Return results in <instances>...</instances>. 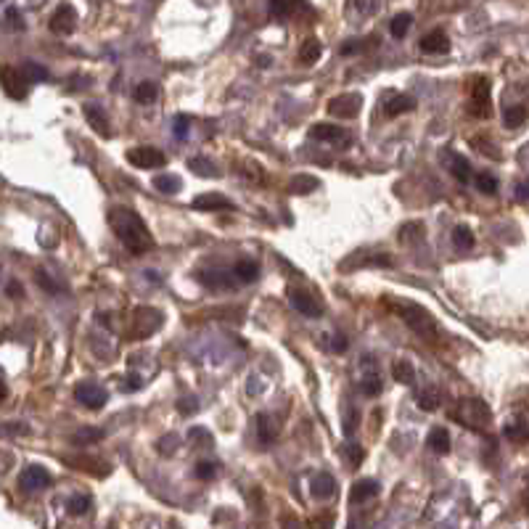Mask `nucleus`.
<instances>
[{
    "label": "nucleus",
    "mask_w": 529,
    "mask_h": 529,
    "mask_svg": "<svg viewBox=\"0 0 529 529\" xmlns=\"http://www.w3.org/2000/svg\"><path fill=\"white\" fill-rule=\"evenodd\" d=\"M288 299H291V307L294 310H299L302 315L307 318H318L320 315V307H318V302L307 291H302V288H288Z\"/></svg>",
    "instance_id": "nucleus-13"
},
{
    "label": "nucleus",
    "mask_w": 529,
    "mask_h": 529,
    "mask_svg": "<svg viewBox=\"0 0 529 529\" xmlns=\"http://www.w3.org/2000/svg\"><path fill=\"white\" fill-rule=\"evenodd\" d=\"M516 199H519V201H527V183H519V186H516Z\"/></svg>",
    "instance_id": "nucleus-56"
},
{
    "label": "nucleus",
    "mask_w": 529,
    "mask_h": 529,
    "mask_svg": "<svg viewBox=\"0 0 529 529\" xmlns=\"http://www.w3.org/2000/svg\"><path fill=\"white\" fill-rule=\"evenodd\" d=\"M455 421H461L463 426L473 429V431H484L492 421L490 405L479 397L461 399V402H458V410H455Z\"/></svg>",
    "instance_id": "nucleus-3"
},
{
    "label": "nucleus",
    "mask_w": 529,
    "mask_h": 529,
    "mask_svg": "<svg viewBox=\"0 0 529 529\" xmlns=\"http://www.w3.org/2000/svg\"><path fill=\"white\" fill-rule=\"evenodd\" d=\"M362 109V95L360 93H342L328 101V112L339 117V120H355Z\"/></svg>",
    "instance_id": "nucleus-6"
},
{
    "label": "nucleus",
    "mask_w": 529,
    "mask_h": 529,
    "mask_svg": "<svg viewBox=\"0 0 529 529\" xmlns=\"http://www.w3.org/2000/svg\"><path fill=\"white\" fill-rule=\"evenodd\" d=\"M64 461L69 466H75L77 471L93 473V476H106V473L112 471V466L106 463V461H101V458H93V455H69Z\"/></svg>",
    "instance_id": "nucleus-10"
},
{
    "label": "nucleus",
    "mask_w": 529,
    "mask_h": 529,
    "mask_svg": "<svg viewBox=\"0 0 529 529\" xmlns=\"http://www.w3.org/2000/svg\"><path fill=\"white\" fill-rule=\"evenodd\" d=\"M450 172H453L455 180H461V183H468V180H471V175H473L468 159L458 157V154H450Z\"/></svg>",
    "instance_id": "nucleus-26"
},
{
    "label": "nucleus",
    "mask_w": 529,
    "mask_h": 529,
    "mask_svg": "<svg viewBox=\"0 0 529 529\" xmlns=\"http://www.w3.org/2000/svg\"><path fill=\"white\" fill-rule=\"evenodd\" d=\"M473 233H471V228L468 225H458L453 231V243H455V249H461V251H468L473 246Z\"/></svg>",
    "instance_id": "nucleus-35"
},
{
    "label": "nucleus",
    "mask_w": 529,
    "mask_h": 529,
    "mask_svg": "<svg viewBox=\"0 0 529 529\" xmlns=\"http://www.w3.org/2000/svg\"><path fill=\"white\" fill-rule=\"evenodd\" d=\"M344 453L350 458V466H352V468H357V466L362 463V458H365V450H362L360 445H347L344 447Z\"/></svg>",
    "instance_id": "nucleus-48"
},
{
    "label": "nucleus",
    "mask_w": 529,
    "mask_h": 529,
    "mask_svg": "<svg viewBox=\"0 0 529 529\" xmlns=\"http://www.w3.org/2000/svg\"><path fill=\"white\" fill-rule=\"evenodd\" d=\"M109 225H112L114 236L122 241V246L130 249L132 254H146L154 246V239H151L143 217L130 206H114L109 212Z\"/></svg>",
    "instance_id": "nucleus-1"
},
{
    "label": "nucleus",
    "mask_w": 529,
    "mask_h": 529,
    "mask_svg": "<svg viewBox=\"0 0 529 529\" xmlns=\"http://www.w3.org/2000/svg\"><path fill=\"white\" fill-rule=\"evenodd\" d=\"M132 98H135L138 103H154L159 98V85L149 83V80H146V83H140L138 88L132 90Z\"/></svg>",
    "instance_id": "nucleus-29"
},
{
    "label": "nucleus",
    "mask_w": 529,
    "mask_h": 529,
    "mask_svg": "<svg viewBox=\"0 0 529 529\" xmlns=\"http://www.w3.org/2000/svg\"><path fill=\"white\" fill-rule=\"evenodd\" d=\"M447 48H450V40H447L442 29H434V32H429L426 38L421 40V51L424 53H447Z\"/></svg>",
    "instance_id": "nucleus-19"
},
{
    "label": "nucleus",
    "mask_w": 529,
    "mask_h": 529,
    "mask_svg": "<svg viewBox=\"0 0 529 529\" xmlns=\"http://www.w3.org/2000/svg\"><path fill=\"white\" fill-rule=\"evenodd\" d=\"M85 112V120H88V125L93 127L101 138H109L112 135V127H109V120H106V114H103V109L98 106V103H85L83 106Z\"/></svg>",
    "instance_id": "nucleus-12"
},
{
    "label": "nucleus",
    "mask_w": 529,
    "mask_h": 529,
    "mask_svg": "<svg viewBox=\"0 0 529 529\" xmlns=\"http://www.w3.org/2000/svg\"><path fill=\"white\" fill-rule=\"evenodd\" d=\"M416 399H418V408L421 410H436L439 405H442V394H439V389L431 387V384H429L426 389L418 392Z\"/></svg>",
    "instance_id": "nucleus-24"
},
{
    "label": "nucleus",
    "mask_w": 529,
    "mask_h": 529,
    "mask_svg": "<svg viewBox=\"0 0 529 529\" xmlns=\"http://www.w3.org/2000/svg\"><path fill=\"white\" fill-rule=\"evenodd\" d=\"M355 429H357V413H350V418H347V426H344V431L347 434H355Z\"/></svg>",
    "instance_id": "nucleus-53"
},
{
    "label": "nucleus",
    "mask_w": 529,
    "mask_h": 529,
    "mask_svg": "<svg viewBox=\"0 0 529 529\" xmlns=\"http://www.w3.org/2000/svg\"><path fill=\"white\" fill-rule=\"evenodd\" d=\"M162 323H164L162 310H157V307H135V313H132V336L146 339V336L157 334Z\"/></svg>",
    "instance_id": "nucleus-4"
},
{
    "label": "nucleus",
    "mask_w": 529,
    "mask_h": 529,
    "mask_svg": "<svg viewBox=\"0 0 529 529\" xmlns=\"http://www.w3.org/2000/svg\"><path fill=\"white\" fill-rule=\"evenodd\" d=\"M177 445H180V439H177V434H167L159 439V453L162 455H172L177 450Z\"/></svg>",
    "instance_id": "nucleus-47"
},
{
    "label": "nucleus",
    "mask_w": 529,
    "mask_h": 529,
    "mask_svg": "<svg viewBox=\"0 0 529 529\" xmlns=\"http://www.w3.org/2000/svg\"><path fill=\"white\" fill-rule=\"evenodd\" d=\"M384 109H387V117H399V114H408L416 109V98H413V95H405V93L392 95L389 103H387Z\"/></svg>",
    "instance_id": "nucleus-22"
},
{
    "label": "nucleus",
    "mask_w": 529,
    "mask_h": 529,
    "mask_svg": "<svg viewBox=\"0 0 529 529\" xmlns=\"http://www.w3.org/2000/svg\"><path fill=\"white\" fill-rule=\"evenodd\" d=\"M331 347H334V352H344V350H347V339H344V336H334V344H331Z\"/></svg>",
    "instance_id": "nucleus-54"
},
{
    "label": "nucleus",
    "mask_w": 529,
    "mask_h": 529,
    "mask_svg": "<svg viewBox=\"0 0 529 529\" xmlns=\"http://www.w3.org/2000/svg\"><path fill=\"white\" fill-rule=\"evenodd\" d=\"M188 127H191V120H188L186 114H177L175 117V135L177 138H186Z\"/></svg>",
    "instance_id": "nucleus-49"
},
{
    "label": "nucleus",
    "mask_w": 529,
    "mask_h": 529,
    "mask_svg": "<svg viewBox=\"0 0 529 529\" xmlns=\"http://www.w3.org/2000/svg\"><path fill=\"white\" fill-rule=\"evenodd\" d=\"M77 27V11L75 6H58L56 14L51 16V29L58 35H72Z\"/></svg>",
    "instance_id": "nucleus-11"
},
{
    "label": "nucleus",
    "mask_w": 529,
    "mask_h": 529,
    "mask_svg": "<svg viewBox=\"0 0 529 529\" xmlns=\"http://www.w3.org/2000/svg\"><path fill=\"white\" fill-rule=\"evenodd\" d=\"M233 276H236V278H241L243 283H251V281L260 276V268H257V262L241 260V262H236V268H233Z\"/></svg>",
    "instance_id": "nucleus-32"
},
{
    "label": "nucleus",
    "mask_w": 529,
    "mask_h": 529,
    "mask_svg": "<svg viewBox=\"0 0 529 529\" xmlns=\"http://www.w3.org/2000/svg\"><path fill=\"white\" fill-rule=\"evenodd\" d=\"M90 498L88 495H72L69 501H66V510L72 513V516H83V513H88L90 510Z\"/></svg>",
    "instance_id": "nucleus-36"
},
{
    "label": "nucleus",
    "mask_w": 529,
    "mask_h": 529,
    "mask_svg": "<svg viewBox=\"0 0 529 529\" xmlns=\"http://www.w3.org/2000/svg\"><path fill=\"white\" fill-rule=\"evenodd\" d=\"M233 273H223V270H201L199 273V281L209 288H233L236 281L231 278Z\"/></svg>",
    "instance_id": "nucleus-17"
},
{
    "label": "nucleus",
    "mask_w": 529,
    "mask_h": 529,
    "mask_svg": "<svg viewBox=\"0 0 529 529\" xmlns=\"http://www.w3.org/2000/svg\"><path fill=\"white\" fill-rule=\"evenodd\" d=\"M196 479H201V482H209V479H214V473H217V463H209V461H201V463L196 466Z\"/></svg>",
    "instance_id": "nucleus-46"
},
{
    "label": "nucleus",
    "mask_w": 529,
    "mask_h": 529,
    "mask_svg": "<svg viewBox=\"0 0 529 529\" xmlns=\"http://www.w3.org/2000/svg\"><path fill=\"white\" fill-rule=\"evenodd\" d=\"M191 410H196V397L183 399V402H180V413H191Z\"/></svg>",
    "instance_id": "nucleus-55"
},
{
    "label": "nucleus",
    "mask_w": 529,
    "mask_h": 529,
    "mask_svg": "<svg viewBox=\"0 0 529 529\" xmlns=\"http://www.w3.org/2000/svg\"><path fill=\"white\" fill-rule=\"evenodd\" d=\"M318 186H320V183H318L313 175H299V177H294V180H291L288 191H291V194H297V196H305V194H313Z\"/></svg>",
    "instance_id": "nucleus-33"
},
{
    "label": "nucleus",
    "mask_w": 529,
    "mask_h": 529,
    "mask_svg": "<svg viewBox=\"0 0 529 529\" xmlns=\"http://www.w3.org/2000/svg\"><path fill=\"white\" fill-rule=\"evenodd\" d=\"M310 138L325 140V143H350V135H347L342 127H336V125H323V122L310 127Z\"/></svg>",
    "instance_id": "nucleus-16"
},
{
    "label": "nucleus",
    "mask_w": 529,
    "mask_h": 529,
    "mask_svg": "<svg viewBox=\"0 0 529 529\" xmlns=\"http://www.w3.org/2000/svg\"><path fill=\"white\" fill-rule=\"evenodd\" d=\"M294 9H297V0H270V14L278 16V19L291 16Z\"/></svg>",
    "instance_id": "nucleus-39"
},
{
    "label": "nucleus",
    "mask_w": 529,
    "mask_h": 529,
    "mask_svg": "<svg viewBox=\"0 0 529 529\" xmlns=\"http://www.w3.org/2000/svg\"><path fill=\"white\" fill-rule=\"evenodd\" d=\"M191 206H194V209H201V212H214V209H233V201L228 196L209 191V194L196 196L194 201H191Z\"/></svg>",
    "instance_id": "nucleus-15"
},
{
    "label": "nucleus",
    "mask_w": 529,
    "mask_h": 529,
    "mask_svg": "<svg viewBox=\"0 0 529 529\" xmlns=\"http://www.w3.org/2000/svg\"><path fill=\"white\" fill-rule=\"evenodd\" d=\"M506 436H508L510 442H527V426H524V421L508 424V426H506Z\"/></svg>",
    "instance_id": "nucleus-44"
},
{
    "label": "nucleus",
    "mask_w": 529,
    "mask_h": 529,
    "mask_svg": "<svg viewBox=\"0 0 529 529\" xmlns=\"http://www.w3.org/2000/svg\"><path fill=\"white\" fill-rule=\"evenodd\" d=\"M392 376H394L397 384H413V379H416V368H413V362H408V360H397L394 365H392Z\"/></svg>",
    "instance_id": "nucleus-28"
},
{
    "label": "nucleus",
    "mask_w": 529,
    "mask_h": 529,
    "mask_svg": "<svg viewBox=\"0 0 529 529\" xmlns=\"http://www.w3.org/2000/svg\"><path fill=\"white\" fill-rule=\"evenodd\" d=\"M53 482L51 479V473L43 468V466H29L27 471L21 473V479H19V484H21V490H43V487H48V484Z\"/></svg>",
    "instance_id": "nucleus-14"
},
{
    "label": "nucleus",
    "mask_w": 529,
    "mask_h": 529,
    "mask_svg": "<svg viewBox=\"0 0 529 529\" xmlns=\"http://www.w3.org/2000/svg\"><path fill=\"white\" fill-rule=\"evenodd\" d=\"M476 188H479L482 194L492 196V194H498V180H495L490 172H479V175H476Z\"/></svg>",
    "instance_id": "nucleus-42"
},
{
    "label": "nucleus",
    "mask_w": 529,
    "mask_h": 529,
    "mask_svg": "<svg viewBox=\"0 0 529 529\" xmlns=\"http://www.w3.org/2000/svg\"><path fill=\"white\" fill-rule=\"evenodd\" d=\"M140 387H143V384H140V379H138V376H127V379H125V389H127V392H138L140 389Z\"/></svg>",
    "instance_id": "nucleus-52"
},
{
    "label": "nucleus",
    "mask_w": 529,
    "mask_h": 529,
    "mask_svg": "<svg viewBox=\"0 0 529 529\" xmlns=\"http://www.w3.org/2000/svg\"><path fill=\"white\" fill-rule=\"evenodd\" d=\"M0 399H6V387L0 384Z\"/></svg>",
    "instance_id": "nucleus-57"
},
{
    "label": "nucleus",
    "mask_w": 529,
    "mask_h": 529,
    "mask_svg": "<svg viewBox=\"0 0 529 529\" xmlns=\"http://www.w3.org/2000/svg\"><path fill=\"white\" fill-rule=\"evenodd\" d=\"M103 439V429H93V426H85L80 429L75 436H72V442H75L77 447H88V445H95V442H101Z\"/></svg>",
    "instance_id": "nucleus-27"
},
{
    "label": "nucleus",
    "mask_w": 529,
    "mask_h": 529,
    "mask_svg": "<svg viewBox=\"0 0 529 529\" xmlns=\"http://www.w3.org/2000/svg\"><path fill=\"white\" fill-rule=\"evenodd\" d=\"M360 389H362V394H365V397H379L381 389H384V384H381V379L373 373V376H368V379H362Z\"/></svg>",
    "instance_id": "nucleus-41"
},
{
    "label": "nucleus",
    "mask_w": 529,
    "mask_h": 529,
    "mask_svg": "<svg viewBox=\"0 0 529 529\" xmlns=\"http://www.w3.org/2000/svg\"><path fill=\"white\" fill-rule=\"evenodd\" d=\"M410 27H413V16H410V14H397V16L392 19V24H389L392 38L402 40L410 32Z\"/></svg>",
    "instance_id": "nucleus-34"
},
{
    "label": "nucleus",
    "mask_w": 529,
    "mask_h": 529,
    "mask_svg": "<svg viewBox=\"0 0 529 529\" xmlns=\"http://www.w3.org/2000/svg\"><path fill=\"white\" fill-rule=\"evenodd\" d=\"M471 112L473 117H490L492 114V98H490V83L484 77H476L471 88Z\"/></svg>",
    "instance_id": "nucleus-8"
},
{
    "label": "nucleus",
    "mask_w": 529,
    "mask_h": 529,
    "mask_svg": "<svg viewBox=\"0 0 529 529\" xmlns=\"http://www.w3.org/2000/svg\"><path fill=\"white\" fill-rule=\"evenodd\" d=\"M334 492H336V479L328 471L318 473L315 479H313V495H315L318 501H328V498H334Z\"/></svg>",
    "instance_id": "nucleus-21"
},
{
    "label": "nucleus",
    "mask_w": 529,
    "mask_h": 529,
    "mask_svg": "<svg viewBox=\"0 0 529 529\" xmlns=\"http://www.w3.org/2000/svg\"><path fill=\"white\" fill-rule=\"evenodd\" d=\"M154 186H157L162 194H177V191L183 188V180L172 175H157L154 177Z\"/></svg>",
    "instance_id": "nucleus-37"
},
{
    "label": "nucleus",
    "mask_w": 529,
    "mask_h": 529,
    "mask_svg": "<svg viewBox=\"0 0 529 529\" xmlns=\"http://www.w3.org/2000/svg\"><path fill=\"white\" fill-rule=\"evenodd\" d=\"M0 85H3V90H6L11 98H16V101H21V98L27 95V80L21 77V72L16 66H0Z\"/></svg>",
    "instance_id": "nucleus-9"
},
{
    "label": "nucleus",
    "mask_w": 529,
    "mask_h": 529,
    "mask_svg": "<svg viewBox=\"0 0 529 529\" xmlns=\"http://www.w3.org/2000/svg\"><path fill=\"white\" fill-rule=\"evenodd\" d=\"M429 447L439 455L450 453V434H447V429H442V426L431 429V431H429Z\"/></svg>",
    "instance_id": "nucleus-25"
},
{
    "label": "nucleus",
    "mask_w": 529,
    "mask_h": 529,
    "mask_svg": "<svg viewBox=\"0 0 529 529\" xmlns=\"http://www.w3.org/2000/svg\"><path fill=\"white\" fill-rule=\"evenodd\" d=\"M350 6H352L357 14H362V16H371V14L379 11V0H350Z\"/></svg>",
    "instance_id": "nucleus-45"
},
{
    "label": "nucleus",
    "mask_w": 529,
    "mask_h": 529,
    "mask_svg": "<svg viewBox=\"0 0 529 529\" xmlns=\"http://www.w3.org/2000/svg\"><path fill=\"white\" fill-rule=\"evenodd\" d=\"M127 162L138 169H159L167 164L164 151L154 149V146H138V149L127 151Z\"/></svg>",
    "instance_id": "nucleus-5"
},
{
    "label": "nucleus",
    "mask_w": 529,
    "mask_h": 529,
    "mask_svg": "<svg viewBox=\"0 0 529 529\" xmlns=\"http://www.w3.org/2000/svg\"><path fill=\"white\" fill-rule=\"evenodd\" d=\"M320 56H323V46H320V40H315V38L305 40V46L299 48V64L313 66L315 61H320Z\"/></svg>",
    "instance_id": "nucleus-23"
},
{
    "label": "nucleus",
    "mask_w": 529,
    "mask_h": 529,
    "mask_svg": "<svg viewBox=\"0 0 529 529\" xmlns=\"http://www.w3.org/2000/svg\"><path fill=\"white\" fill-rule=\"evenodd\" d=\"M188 436H191V442H194V447H201V450H204V447H212V442H214L212 434H209V431H206L204 426H191Z\"/></svg>",
    "instance_id": "nucleus-40"
},
{
    "label": "nucleus",
    "mask_w": 529,
    "mask_h": 529,
    "mask_svg": "<svg viewBox=\"0 0 529 529\" xmlns=\"http://www.w3.org/2000/svg\"><path fill=\"white\" fill-rule=\"evenodd\" d=\"M503 122L508 125L510 130L521 127V125L527 122V106H524V103H519V106H508V109H506V114H503Z\"/></svg>",
    "instance_id": "nucleus-30"
},
{
    "label": "nucleus",
    "mask_w": 529,
    "mask_h": 529,
    "mask_svg": "<svg viewBox=\"0 0 529 529\" xmlns=\"http://www.w3.org/2000/svg\"><path fill=\"white\" fill-rule=\"evenodd\" d=\"M362 51V40H347L342 46V56H352V53H360Z\"/></svg>",
    "instance_id": "nucleus-50"
},
{
    "label": "nucleus",
    "mask_w": 529,
    "mask_h": 529,
    "mask_svg": "<svg viewBox=\"0 0 529 529\" xmlns=\"http://www.w3.org/2000/svg\"><path fill=\"white\" fill-rule=\"evenodd\" d=\"M379 492V482L376 479H357V482L352 484V492H350V503H365L371 501L373 495Z\"/></svg>",
    "instance_id": "nucleus-18"
},
{
    "label": "nucleus",
    "mask_w": 529,
    "mask_h": 529,
    "mask_svg": "<svg viewBox=\"0 0 529 529\" xmlns=\"http://www.w3.org/2000/svg\"><path fill=\"white\" fill-rule=\"evenodd\" d=\"M421 233H424V225H421V223H408L402 231H399V241H402V243H405V241H408V243L418 241V239H421Z\"/></svg>",
    "instance_id": "nucleus-43"
},
{
    "label": "nucleus",
    "mask_w": 529,
    "mask_h": 529,
    "mask_svg": "<svg viewBox=\"0 0 529 529\" xmlns=\"http://www.w3.org/2000/svg\"><path fill=\"white\" fill-rule=\"evenodd\" d=\"M19 72H21V77L27 80V85H29V83H40V80H46V77H48L46 66L35 64V61H27V64L21 66Z\"/></svg>",
    "instance_id": "nucleus-38"
},
{
    "label": "nucleus",
    "mask_w": 529,
    "mask_h": 529,
    "mask_svg": "<svg viewBox=\"0 0 529 529\" xmlns=\"http://www.w3.org/2000/svg\"><path fill=\"white\" fill-rule=\"evenodd\" d=\"M188 167L194 169V172H199L201 177H220V169H217V164H212V162H209V159H204V157L188 159Z\"/></svg>",
    "instance_id": "nucleus-31"
},
{
    "label": "nucleus",
    "mask_w": 529,
    "mask_h": 529,
    "mask_svg": "<svg viewBox=\"0 0 529 529\" xmlns=\"http://www.w3.org/2000/svg\"><path fill=\"white\" fill-rule=\"evenodd\" d=\"M106 389L103 387H98V384H93V381H83V384H77L75 389V399L80 402V405H85V408L90 410H98L106 405Z\"/></svg>",
    "instance_id": "nucleus-7"
},
{
    "label": "nucleus",
    "mask_w": 529,
    "mask_h": 529,
    "mask_svg": "<svg viewBox=\"0 0 529 529\" xmlns=\"http://www.w3.org/2000/svg\"><path fill=\"white\" fill-rule=\"evenodd\" d=\"M471 146H476V149H482V154H492V159H501V154H498V149L495 146H487V143H482V138H473Z\"/></svg>",
    "instance_id": "nucleus-51"
},
{
    "label": "nucleus",
    "mask_w": 529,
    "mask_h": 529,
    "mask_svg": "<svg viewBox=\"0 0 529 529\" xmlns=\"http://www.w3.org/2000/svg\"><path fill=\"white\" fill-rule=\"evenodd\" d=\"M399 315H402V320H405V325H408L410 331H416L421 339H429V342H434L436 336H439V331H436V320L431 313H426L421 305H413V302H405V305H399Z\"/></svg>",
    "instance_id": "nucleus-2"
},
{
    "label": "nucleus",
    "mask_w": 529,
    "mask_h": 529,
    "mask_svg": "<svg viewBox=\"0 0 529 529\" xmlns=\"http://www.w3.org/2000/svg\"><path fill=\"white\" fill-rule=\"evenodd\" d=\"M254 424H257V436H260L262 445H273L278 439V426H276V421L268 413H260Z\"/></svg>",
    "instance_id": "nucleus-20"
}]
</instances>
